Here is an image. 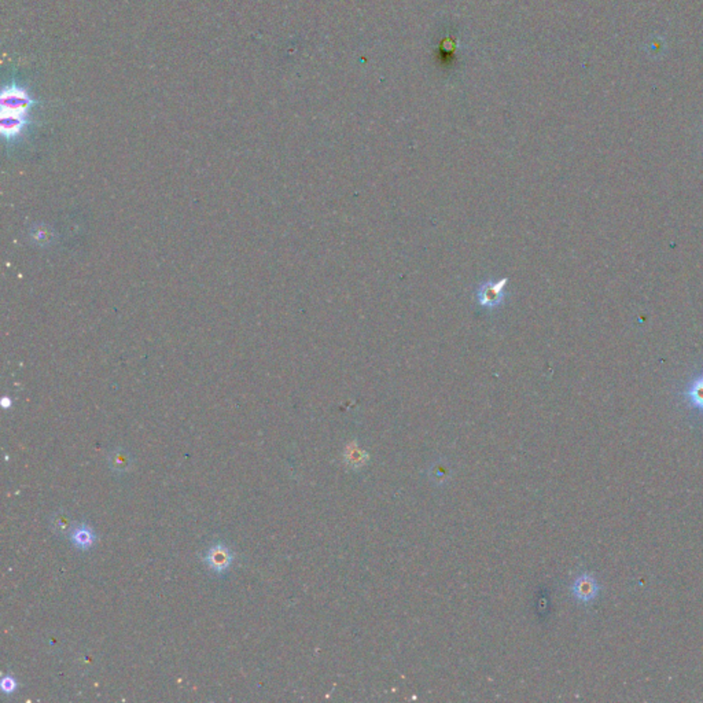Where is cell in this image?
Returning a JSON list of instances; mask_svg holds the SVG:
<instances>
[{
	"label": "cell",
	"instance_id": "6da1fadb",
	"mask_svg": "<svg viewBox=\"0 0 703 703\" xmlns=\"http://www.w3.org/2000/svg\"><path fill=\"white\" fill-rule=\"evenodd\" d=\"M34 105L35 101L25 87L15 83H10L3 87L0 94L1 113L28 114Z\"/></svg>",
	"mask_w": 703,
	"mask_h": 703
},
{
	"label": "cell",
	"instance_id": "7a4b0ae2",
	"mask_svg": "<svg viewBox=\"0 0 703 703\" xmlns=\"http://www.w3.org/2000/svg\"><path fill=\"white\" fill-rule=\"evenodd\" d=\"M599 592H600V587H599L597 581L590 574L580 576L571 585L573 596L583 603L592 602L597 597Z\"/></svg>",
	"mask_w": 703,
	"mask_h": 703
},
{
	"label": "cell",
	"instance_id": "3957f363",
	"mask_svg": "<svg viewBox=\"0 0 703 703\" xmlns=\"http://www.w3.org/2000/svg\"><path fill=\"white\" fill-rule=\"evenodd\" d=\"M28 124V114L1 113V134L6 139H15Z\"/></svg>",
	"mask_w": 703,
	"mask_h": 703
},
{
	"label": "cell",
	"instance_id": "277c9868",
	"mask_svg": "<svg viewBox=\"0 0 703 703\" xmlns=\"http://www.w3.org/2000/svg\"><path fill=\"white\" fill-rule=\"evenodd\" d=\"M205 560L212 570L220 573V571L227 570L228 566L231 564L232 554L227 547H224L222 544H218L208 551Z\"/></svg>",
	"mask_w": 703,
	"mask_h": 703
},
{
	"label": "cell",
	"instance_id": "5b68a950",
	"mask_svg": "<svg viewBox=\"0 0 703 703\" xmlns=\"http://www.w3.org/2000/svg\"><path fill=\"white\" fill-rule=\"evenodd\" d=\"M683 396L690 407L703 413V372L688 383Z\"/></svg>",
	"mask_w": 703,
	"mask_h": 703
},
{
	"label": "cell",
	"instance_id": "8992f818",
	"mask_svg": "<svg viewBox=\"0 0 703 703\" xmlns=\"http://www.w3.org/2000/svg\"><path fill=\"white\" fill-rule=\"evenodd\" d=\"M506 281L497 283H485L480 289L477 298L478 302L485 306H496L503 301V286Z\"/></svg>",
	"mask_w": 703,
	"mask_h": 703
},
{
	"label": "cell",
	"instance_id": "52a82bcc",
	"mask_svg": "<svg viewBox=\"0 0 703 703\" xmlns=\"http://www.w3.org/2000/svg\"><path fill=\"white\" fill-rule=\"evenodd\" d=\"M71 540H72V543H73L76 547H78L81 550H87V548H90L94 544L95 534H94V532H92L91 527H88L85 525H81V526L74 527L72 536H71Z\"/></svg>",
	"mask_w": 703,
	"mask_h": 703
},
{
	"label": "cell",
	"instance_id": "ba28073f",
	"mask_svg": "<svg viewBox=\"0 0 703 703\" xmlns=\"http://www.w3.org/2000/svg\"><path fill=\"white\" fill-rule=\"evenodd\" d=\"M109 462H111L113 470L121 471V473L127 471L132 464L131 457L125 450H114L109 457Z\"/></svg>",
	"mask_w": 703,
	"mask_h": 703
},
{
	"label": "cell",
	"instance_id": "9c48e42d",
	"mask_svg": "<svg viewBox=\"0 0 703 703\" xmlns=\"http://www.w3.org/2000/svg\"><path fill=\"white\" fill-rule=\"evenodd\" d=\"M348 453H346V460H348V464L353 466L355 469H359L360 466L366 464L367 462V455L364 453V450L359 449V446L356 444L349 445L346 448Z\"/></svg>",
	"mask_w": 703,
	"mask_h": 703
},
{
	"label": "cell",
	"instance_id": "30bf717a",
	"mask_svg": "<svg viewBox=\"0 0 703 703\" xmlns=\"http://www.w3.org/2000/svg\"><path fill=\"white\" fill-rule=\"evenodd\" d=\"M54 526L58 533H66L69 529V520L65 516H57L54 518Z\"/></svg>",
	"mask_w": 703,
	"mask_h": 703
},
{
	"label": "cell",
	"instance_id": "8fae6325",
	"mask_svg": "<svg viewBox=\"0 0 703 703\" xmlns=\"http://www.w3.org/2000/svg\"><path fill=\"white\" fill-rule=\"evenodd\" d=\"M1 688L6 694H10L15 690V680L13 677H4L1 681Z\"/></svg>",
	"mask_w": 703,
	"mask_h": 703
}]
</instances>
